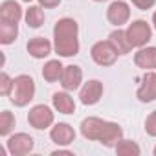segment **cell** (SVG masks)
Listing matches in <instances>:
<instances>
[{
  "instance_id": "obj_1",
  "label": "cell",
  "mask_w": 156,
  "mask_h": 156,
  "mask_svg": "<svg viewBox=\"0 0 156 156\" xmlns=\"http://www.w3.org/2000/svg\"><path fill=\"white\" fill-rule=\"evenodd\" d=\"M81 134L83 138L90 141H99L105 147H116V143L123 138V129L114 121L90 116L81 121Z\"/></svg>"
},
{
  "instance_id": "obj_2",
  "label": "cell",
  "mask_w": 156,
  "mask_h": 156,
  "mask_svg": "<svg viewBox=\"0 0 156 156\" xmlns=\"http://www.w3.org/2000/svg\"><path fill=\"white\" fill-rule=\"evenodd\" d=\"M79 26L70 17L57 20L53 28V48L61 57H72L79 53Z\"/></svg>"
},
{
  "instance_id": "obj_3",
  "label": "cell",
  "mask_w": 156,
  "mask_h": 156,
  "mask_svg": "<svg viewBox=\"0 0 156 156\" xmlns=\"http://www.w3.org/2000/svg\"><path fill=\"white\" fill-rule=\"evenodd\" d=\"M35 98V81L28 73H20L13 79V90L9 94V101L15 107H26Z\"/></svg>"
},
{
  "instance_id": "obj_4",
  "label": "cell",
  "mask_w": 156,
  "mask_h": 156,
  "mask_svg": "<svg viewBox=\"0 0 156 156\" xmlns=\"http://www.w3.org/2000/svg\"><path fill=\"white\" fill-rule=\"evenodd\" d=\"M90 55H92V61L99 66H112L116 61H118V50L112 46L110 41H99L92 46L90 50Z\"/></svg>"
},
{
  "instance_id": "obj_5",
  "label": "cell",
  "mask_w": 156,
  "mask_h": 156,
  "mask_svg": "<svg viewBox=\"0 0 156 156\" xmlns=\"http://www.w3.org/2000/svg\"><path fill=\"white\" fill-rule=\"evenodd\" d=\"M125 31H127L129 42L132 44V48H143L152 37V30L145 20H134L132 24H129Z\"/></svg>"
},
{
  "instance_id": "obj_6",
  "label": "cell",
  "mask_w": 156,
  "mask_h": 156,
  "mask_svg": "<svg viewBox=\"0 0 156 156\" xmlns=\"http://www.w3.org/2000/svg\"><path fill=\"white\" fill-rule=\"evenodd\" d=\"M53 121H55V116H53V112L48 105H35L28 112V123L37 130L50 129L53 125Z\"/></svg>"
},
{
  "instance_id": "obj_7",
  "label": "cell",
  "mask_w": 156,
  "mask_h": 156,
  "mask_svg": "<svg viewBox=\"0 0 156 156\" xmlns=\"http://www.w3.org/2000/svg\"><path fill=\"white\" fill-rule=\"evenodd\" d=\"M6 147H8V152L13 154V156H26L33 151L35 147V141L30 134L26 132H17V134H11L6 141Z\"/></svg>"
},
{
  "instance_id": "obj_8",
  "label": "cell",
  "mask_w": 156,
  "mask_h": 156,
  "mask_svg": "<svg viewBox=\"0 0 156 156\" xmlns=\"http://www.w3.org/2000/svg\"><path fill=\"white\" fill-rule=\"evenodd\" d=\"M107 19L116 28H121L123 24H127L129 19H130V8H129V4L123 2V0H114V2L108 6V9H107Z\"/></svg>"
},
{
  "instance_id": "obj_9",
  "label": "cell",
  "mask_w": 156,
  "mask_h": 156,
  "mask_svg": "<svg viewBox=\"0 0 156 156\" xmlns=\"http://www.w3.org/2000/svg\"><path fill=\"white\" fill-rule=\"evenodd\" d=\"M81 83H83V70L75 64L64 66V72L61 75V87L66 92H73L81 87Z\"/></svg>"
},
{
  "instance_id": "obj_10",
  "label": "cell",
  "mask_w": 156,
  "mask_h": 156,
  "mask_svg": "<svg viewBox=\"0 0 156 156\" xmlns=\"http://www.w3.org/2000/svg\"><path fill=\"white\" fill-rule=\"evenodd\" d=\"M79 98L83 105H96L99 103V99L103 98V83L98 79H92L88 83H85L79 90Z\"/></svg>"
},
{
  "instance_id": "obj_11",
  "label": "cell",
  "mask_w": 156,
  "mask_h": 156,
  "mask_svg": "<svg viewBox=\"0 0 156 156\" xmlns=\"http://www.w3.org/2000/svg\"><path fill=\"white\" fill-rule=\"evenodd\" d=\"M136 98L141 103H151L156 99V73L154 72H147L141 79V85L136 92Z\"/></svg>"
},
{
  "instance_id": "obj_12",
  "label": "cell",
  "mask_w": 156,
  "mask_h": 156,
  "mask_svg": "<svg viewBox=\"0 0 156 156\" xmlns=\"http://www.w3.org/2000/svg\"><path fill=\"white\" fill-rule=\"evenodd\" d=\"M50 138L55 145L59 147H64V145H70L73 140H75V130L68 125V123H57L51 127L50 130Z\"/></svg>"
},
{
  "instance_id": "obj_13",
  "label": "cell",
  "mask_w": 156,
  "mask_h": 156,
  "mask_svg": "<svg viewBox=\"0 0 156 156\" xmlns=\"http://www.w3.org/2000/svg\"><path fill=\"white\" fill-rule=\"evenodd\" d=\"M134 62L138 68L149 72L156 68V46H143L134 53Z\"/></svg>"
},
{
  "instance_id": "obj_14",
  "label": "cell",
  "mask_w": 156,
  "mask_h": 156,
  "mask_svg": "<svg viewBox=\"0 0 156 156\" xmlns=\"http://www.w3.org/2000/svg\"><path fill=\"white\" fill-rule=\"evenodd\" d=\"M26 48H28V53L33 57V59H44V57H48L50 53H51V42L48 41V39H44V37H33V39H30L28 41V44H26Z\"/></svg>"
},
{
  "instance_id": "obj_15",
  "label": "cell",
  "mask_w": 156,
  "mask_h": 156,
  "mask_svg": "<svg viewBox=\"0 0 156 156\" xmlns=\"http://www.w3.org/2000/svg\"><path fill=\"white\" fill-rule=\"evenodd\" d=\"M22 19V8L20 4H17L15 0H4L0 4V22H15L19 24V20Z\"/></svg>"
},
{
  "instance_id": "obj_16",
  "label": "cell",
  "mask_w": 156,
  "mask_h": 156,
  "mask_svg": "<svg viewBox=\"0 0 156 156\" xmlns=\"http://www.w3.org/2000/svg\"><path fill=\"white\" fill-rule=\"evenodd\" d=\"M53 108L61 114H73L75 112V101L68 92H55L51 98Z\"/></svg>"
},
{
  "instance_id": "obj_17",
  "label": "cell",
  "mask_w": 156,
  "mask_h": 156,
  "mask_svg": "<svg viewBox=\"0 0 156 156\" xmlns=\"http://www.w3.org/2000/svg\"><path fill=\"white\" fill-rule=\"evenodd\" d=\"M108 41L112 42V46L118 50L119 55H127L130 50H132V44L129 42V37H127V31L125 30H114L110 35H108Z\"/></svg>"
},
{
  "instance_id": "obj_18",
  "label": "cell",
  "mask_w": 156,
  "mask_h": 156,
  "mask_svg": "<svg viewBox=\"0 0 156 156\" xmlns=\"http://www.w3.org/2000/svg\"><path fill=\"white\" fill-rule=\"evenodd\" d=\"M64 72V66L61 64V61H48L42 68V77L44 81L48 83H55V81H61V75Z\"/></svg>"
},
{
  "instance_id": "obj_19",
  "label": "cell",
  "mask_w": 156,
  "mask_h": 156,
  "mask_svg": "<svg viewBox=\"0 0 156 156\" xmlns=\"http://www.w3.org/2000/svg\"><path fill=\"white\" fill-rule=\"evenodd\" d=\"M19 37V24L15 22H0V42L4 46L15 42Z\"/></svg>"
},
{
  "instance_id": "obj_20",
  "label": "cell",
  "mask_w": 156,
  "mask_h": 156,
  "mask_svg": "<svg viewBox=\"0 0 156 156\" xmlns=\"http://www.w3.org/2000/svg\"><path fill=\"white\" fill-rule=\"evenodd\" d=\"M24 19H26V24H28L30 28L37 30V28H41V26L44 24V11H42L41 6H30V8L26 9Z\"/></svg>"
},
{
  "instance_id": "obj_21",
  "label": "cell",
  "mask_w": 156,
  "mask_h": 156,
  "mask_svg": "<svg viewBox=\"0 0 156 156\" xmlns=\"http://www.w3.org/2000/svg\"><path fill=\"white\" fill-rule=\"evenodd\" d=\"M116 152L119 154V156H140L141 154V149H140V145L136 143V141H132V140H119L118 143H116Z\"/></svg>"
},
{
  "instance_id": "obj_22",
  "label": "cell",
  "mask_w": 156,
  "mask_h": 156,
  "mask_svg": "<svg viewBox=\"0 0 156 156\" xmlns=\"http://www.w3.org/2000/svg\"><path fill=\"white\" fill-rule=\"evenodd\" d=\"M15 129V116L13 112L9 110H2V114H0V136L8 138Z\"/></svg>"
},
{
  "instance_id": "obj_23",
  "label": "cell",
  "mask_w": 156,
  "mask_h": 156,
  "mask_svg": "<svg viewBox=\"0 0 156 156\" xmlns=\"http://www.w3.org/2000/svg\"><path fill=\"white\" fill-rule=\"evenodd\" d=\"M11 90H13V79L6 72H2L0 73V94H2L4 98H9Z\"/></svg>"
},
{
  "instance_id": "obj_24",
  "label": "cell",
  "mask_w": 156,
  "mask_h": 156,
  "mask_svg": "<svg viewBox=\"0 0 156 156\" xmlns=\"http://www.w3.org/2000/svg\"><path fill=\"white\" fill-rule=\"evenodd\" d=\"M145 132L152 138H156V110L151 112L145 119Z\"/></svg>"
},
{
  "instance_id": "obj_25",
  "label": "cell",
  "mask_w": 156,
  "mask_h": 156,
  "mask_svg": "<svg viewBox=\"0 0 156 156\" xmlns=\"http://www.w3.org/2000/svg\"><path fill=\"white\" fill-rule=\"evenodd\" d=\"M130 2L138 8V9H141V11H147V9H151L154 4H156V0H130Z\"/></svg>"
},
{
  "instance_id": "obj_26",
  "label": "cell",
  "mask_w": 156,
  "mask_h": 156,
  "mask_svg": "<svg viewBox=\"0 0 156 156\" xmlns=\"http://www.w3.org/2000/svg\"><path fill=\"white\" fill-rule=\"evenodd\" d=\"M59 4H61V0H39V6H41V8H46V9L57 8Z\"/></svg>"
},
{
  "instance_id": "obj_27",
  "label": "cell",
  "mask_w": 156,
  "mask_h": 156,
  "mask_svg": "<svg viewBox=\"0 0 156 156\" xmlns=\"http://www.w3.org/2000/svg\"><path fill=\"white\" fill-rule=\"evenodd\" d=\"M51 154H53V156H57V154H72V152H70V151H62V149H59V151H53Z\"/></svg>"
},
{
  "instance_id": "obj_28",
  "label": "cell",
  "mask_w": 156,
  "mask_h": 156,
  "mask_svg": "<svg viewBox=\"0 0 156 156\" xmlns=\"http://www.w3.org/2000/svg\"><path fill=\"white\" fill-rule=\"evenodd\" d=\"M152 24H154V30H156V11H154V15H152Z\"/></svg>"
},
{
  "instance_id": "obj_29",
  "label": "cell",
  "mask_w": 156,
  "mask_h": 156,
  "mask_svg": "<svg viewBox=\"0 0 156 156\" xmlns=\"http://www.w3.org/2000/svg\"><path fill=\"white\" fill-rule=\"evenodd\" d=\"M94 2H107V0H94Z\"/></svg>"
},
{
  "instance_id": "obj_30",
  "label": "cell",
  "mask_w": 156,
  "mask_h": 156,
  "mask_svg": "<svg viewBox=\"0 0 156 156\" xmlns=\"http://www.w3.org/2000/svg\"><path fill=\"white\" fill-rule=\"evenodd\" d=\"M22 2H31V0H22Z\"/></svg>"
},
{
  "instance_id": "obj_31",
  "label": "cell",
  "mask_w": 156,
  "mask_h": 156,
  "mask_svg": "<svg viewBox=\"0 0 156 156\" xmlns=\"http://www.w3.org/2000/svg\"><path fill=\"white\" fill-rule=\"evenodd\" d=\"M154 156H156V147H154Z\"/></svg>"
}]
</instances>
